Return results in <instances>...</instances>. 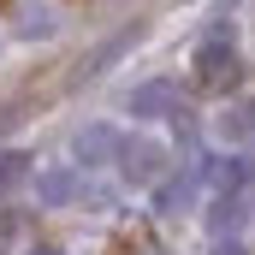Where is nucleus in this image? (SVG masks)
<instances>
[{"label": "nucleus", "instance_id": "obj_1", "mask_svg": "<svg viewBox=\"0 0 255 255\" xmlns=\"http://www.w3.org/2000/svg\"><path fill=\"white\" fill-rule=\"evenodd\" d=\"M238 77H244V60H238V42H232V30H214V36L196 48V89H208V95H226Z\"/></svg>", "mask_w": 255, "mask_h": 255}, {"label": "nucleus", "instance_id": "obj_2", "mask_svg": "<svg viewBox=\"0 0 255 255\" xmlns=\"http://www.w3.org/2000/svg\"><path fill=\"white\" fill-rule=\"evenodd\" d=\"M119 148H125V136L113 125H83L71 136V154H77V166L83 172H95V166H107V160H119Z\"/></svg>", "mask_w": 255, "mask_h": 255}, {"label": "nucleus", "instance_id": "obj_3", "mask_svg": "<svg viewBox=\"0 0 255 255\" xmlns=\"http://www.w3.org/2000/svg\"><path fill=\"white\" fill-rule=\"evenodd\" d=\"M119 172H125V184H160V172H166V148L148 142V136H136V142L119 148Z\"/></svg>", "mask_w": 255, "mask_h": 255}, {"label": "nucleus", "instance_id": "obj_4", "mask_svg": "<svg viewBox=\"0 0 255 255\" xmlns=\"http://www.w3.org/2000/svg\"><path fill=\"white\" fill-rule=\"evenodd\" d=\"M130 113H136V119H178V113H184V95H178V83L154 77V83H142V89L130 95Z\"/></svg>", "mask_w": 255, "mask_h": 255}, {"label": "nucleus", "instance_id": "obj_5", "mask_svg": "<svg viewBox=\"0 0 255 255\" xmlns=\"http://www.w3.org/2000/svg\"><path fill=\"white\" fill-rule=\"evenodd\" d=\"M77 196H83V172H65V166L36 172V202H42V208H65V202H77Z\"/></svg>", "mask_w": 255, "mask_h": 255}, {"label": "nucleus", "instance_id": "obj_6", "mask_svg": "<svg viewBox=\"0 0 255 255\" xmlns=\"http://www.w3.org/2000/svg\"><path fill=\"white\" fill-rule=\"evenodd\" d=\"M214 136H220V142H255V95L226 101V113L214 119Z\"/></svg>", "mask_w": 255, "mask_h": 255}, {"label": "nucleus", "instance_id": "obj_7", "mask_svg": "<svg viewBox=\"0 0 255 255\" xmlns=\"http://www.w3.org/2000/svg\"><path fill=\"white\" fill-rule=\"evenodd\" d=\"M196 184H202V172H196V166H184L178 178H160V190H154V208H160V214H184V208L196 202Z\"/></svg>", "mask_w": 255, "mask_h": 255}, {"label": "nucleus", "instance_id": "obj_8", "mask_svg": "<svg viewBox=\"0 0 255 255\" xmlns=\"http://www.w3.org/2000/svg\"><path fill=\"white\" fill-rule=\"evenodd\" d=\"M244 220H250V196H244V190L214 196V208H208V232H214V238H232Z\"/></svg>", "mask_w": 255, "mask_h": 255}, {"label": "nucleus", "instance_id": "obj_9", "mask_svg": "<svg viewBox=\"0 0 255 255\" xmlns=\"http://www.w3.org/2000/svg\"><path fill=\"white\" fill-rule=\"evenodd\" d=\"M196 172L214 184V196H232V190H244V184H250V160H226V154H220V160H208V166H196Z\"/></svg>", "mask_w": 255, "mask_h": 255}, {"label": "nucleus", "instance_id": "obj_10", "mask_svg": "<svg viewBox=\"0 0 255 255\" xmlns=\"http://www.w3.org/2000/svg\"><path fill=\"white\" fill-rule=\"evenodd\" d=\"M60 30V12L48 0H24L18 6V36H54Z\"/></svg>", "mask_w": 255, "mask_h": 255}, {"label": "nucleus", "instance_id": "obj_11", "mask_svg": "<svg viewBox=\"0 0 255 255\" xmlns=\"http://www.w3.org/2000/svg\"><path fill=\"white\" fill-rule=\"evenodd\" d=\"M24 238H30V220L24 214H0V255H18Z\"/></svg>", "mask_w": 255, "mask_h": 255}, {"label": "nucleus", "instance_id": "obj_12", "mask_svg": "<svg viewBox=\"0 0 255 255\" xmlns=\"http://www.w3.org/2000/svg\"><path fill=\"white\" fill-rule=\"evenodd\" d=\"M18 178H24V154H0V196L12 190Z\"/></svg>", "mask_w": 255, "mask_h": 255}, {"label": "nucleus", "instance_id": "obj_13", "mask_svg": "<svg viewBox=\"0 0 255 255\" xmlns=\"http://www.w3.org/2000/svg\"><path fill=\"white\" fill-rule=\"evenodd\" d=\"M214 255H250V250H244L238 238H220V250H214Z\"/></svg>", "mask_w": 255, "mask_h": 255}, {"label": "nucleus", "instance_id": "obj_14", "mask_svg": "<svg viewBox=\"0 0 255 255\" xmlns=\"http://www.w3.org/2000/svg\"><path fill=\"white\" fill-rule=\"evenodd\" d=\"M24 255H65V250H24Z\"/></svg>", "mask_w": 255, "mask_h": 255}, {"label": "nucleus", "instance_id": "obj_15", "mask_svg": "<svg viewBox=\"0 0 255 255\" xmlns=\"http://www.w3.org/2000/svg\"><path fill=\"white\" fill-rule=\"evenodd\" d=\"M232 6H238V0H220V12H232Z\"/></svg>", "mask_w": 255, "mask_h": 255}]
</instances>
